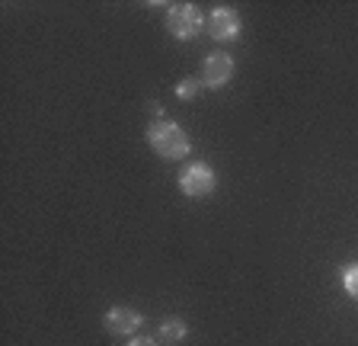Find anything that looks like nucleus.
Here are the masks:
<instances>
[{
  "instance_id": "nucleus-6",
  "label": "nucleus",
  "mask_w": 358,
  "mask_h": 346,
  "mask_svg": "<svg viewBox=\"0 0 358 346\" xmlns=\"http://www.w3.org/2000/svg\"><path fill=\"white\" fill-rule=\"evenodd\" d=\"M141 324H144V314L128 308V305H115V308L106 311V331L115 333V337H131Z\"/></svg>"
},
{
  "instance_id": "nucleus-3",
  "label": "nucleus",
  "mask_w": 358,
  "mask_h": 346,
  "mask_svg": "<svg viewBox=\"0 0 358 346\" xmlns=\"http://www.w3.org/2000/svg\"><path fill=\"white\" fill-rule=\"evenodd\" d=\"M205 29H208V36L215 39V42H237L240 32H243V20H240V13L234 7L217 4V7H211L208 16H205Z\"/></svg>"
},
{
  "instance_id": "nucleus-1",
  "label": "nucleus",
  "mask_w": 358,
  "mask_h": 346,
  "mask_svg": "<svg viewBox=\"0 0 358 346\" xmlns=\"http://www.w3.org/2000/svg\"><path fill=\"white\" fill-rule=\"evenodd\" d=\"M148 148L164 160H182L192 154V141H189L186 128L170 119H154L148 125Z\"/></svg>"
},
{
  "instance_id": "nucleus-5",
  "label": "nucleus",
  "mask_w": 358,
  "mask_h": 346,
  "mask_svg": "<svg viewBox=\"0 0 358 346\" xmlns=\"http://www.w3.org/2000/svg\"><path fill=\"white\" fill-rule=\"evenodd\" d=\"M234 58L227 52H211L205 55V61H201V87L205 90H221V87H227L234 77Z\"/></svg>"
},
{
  "instance_id": "nucleus-10",
  "label": "nucleus",
  "mask_w": 358,
  "mask_h": 346,
  "mask_svg": "<svg viewBox=\"0 0 358 346\" xmlns=\"http://www.w3.org/2000/svg\"><path fill=\"white\" fill-rule=\"evenodd\" d=\"M128 346H157V340L154 337H134Z\"/></svg>"
},
{
  "instance_id": "nucleus-7",
  "label": "nucleus",
  "mask_w": 358,
  "mask_h": 346,
  "mask_svg": "<svg viewBox=\"0 0 358 346\" xmlns=\"http://www.w3.org/2000/svg\"><path fill=\"white\" fill-rule=\"evenodd\" d=\"M189 333L186 321H179V317H166L164 324H160V343H182Z\"/></svg>"
},
{
  "instance_id": "nucleus-8",
  "label": "nucleus",
  "mask_w": 358,
  "mask_h": 346,
  "mask_svg": "<svg viewBox=\"0 0 358 346\" xmlns=\"http://www.w3.org/2000/svg\"><path fill=\"white\" fill-rule=\"evenodd\" d=\"M343 289H345V295H349V298L358 301V263L343 266Z\"/></svg>"
},
{
  "instance_id": "nucleus-2",
  "label": "nucleus",
  "mask_w": 358,
  "mask_h": 346,
  "mask_svg": "<svg viewBox=\"0 0 358 346\" xmlns=\"http://www.w3.org/2000/svg\"><path fill=\"white\" fill-rule=\"evenodd\" d=\"M164 26L173 39H195L201 29H205V13H201L195 4H170L164 13Z\"/></svg>"
},
{
  "instance_id": "nucleus-9",
  "label": "nucleus",
  "mask_w": 358,
  "mask_h": 346,
  "mask_svg": "<svg viewBox=\"0 0 358 346\" xmlns=\"http://www.w3.org/2000/svg\"><path fill=\"white\" fill-rule=\"evenodd\" d=\"M199 90H201V81H199V77H186V81L176 83V97L179 99H195V97H199Z\"/></svg>"
},
{
  "instance_id": "nucleus-4",
  "label": "nucleus",
  "mask_w": 358,
  "mask_h": 346,
  "mask_svg": "<svg viewBox=\"0 0 358 346\" xmlns=\"http://www.w3.org/2000/svg\"><path fill=\"white\" fill-rule=\"evenodd\" d=\"M217 186V177H215V167L205 164V160H192V164L182 167L179 173V189L192 199H201V196H211Z\"/></svg>"
}]
</instances>
